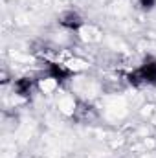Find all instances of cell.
<instances>
[{"mask_svg":"<svg viewBox=\"0 0 156 158\" xmlns=\"http://www.w3.org/2000/svg\"><path fill=\"white\" fill-rule=\"evenodd\" d=\"M127 81L132 86H142V85H156V57L147 55L142 64L127 74Z\"/></svg>","mask_w":156,"mask_h":158,"instance_id":"1","label":"cell"},{"mask_svg":"<svg viewBox=\"0 0 156 158\" xmlns=\"http://www.w3.org/2000/svg\"><path fill=\"white\" fill-rule=\"evenodd\" d=\"M46 76L50 79H53L57 85H63V83H66L68 79L74 76V72L70 68H66L64 64H61V63L48 61L46 63Z\"/></svg>","mask_w":156,"mask_h":158,"instance_id":"2","label":"cell"},{"mask_svg":"<svg viewBox=\"0 0 156 158\" xmlns=\"http://www.w3.org/2000/svg\"><path fill=\"white\" fill-rule=\"evenodd\" d=\"M59 24H61L64 30H68V31H79V30L83 28L84 20H83V17L79 15L77 11L68 9V11H64V13L59 17Z\"/></svg>","mask_w":156,"mask_h":158,"instance_id":"3","label":"cell"},{"mask_svg":"<svg viewBox=\"0 0 156 158\" xmlns=\"http://www.w3.org/2000/svg\"><path fill=\"white\" fill-rule=\"evenodd\" d=\"M13 90H15V94H17L18 98H24V99H26V98H30V96L33 94V90H35V79L28 77V76L15 79Z\"/></svg>","mask_w":156,"mask_h":158,"instance_id":"4","label":"cell"},{"mask_svg":"<svg viewBox=\"0 0 156 158\" xmlns=\"http://www.w3.org/2000/svg\"><path fill=\"white\" fill-rule=\"evenodd\" d=\"M138 4L143 11H153L156 7V0H138Z\"/></svg>","mask_w":156,"mask_h":158,"instance_id":"5","label":"cell"}]
</instances>
